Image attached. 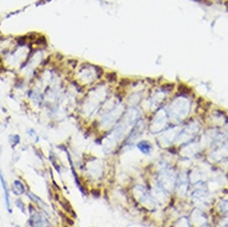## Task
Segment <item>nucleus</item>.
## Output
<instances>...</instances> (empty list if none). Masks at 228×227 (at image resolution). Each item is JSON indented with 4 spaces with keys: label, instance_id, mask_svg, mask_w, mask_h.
<instances>
[{
    "label": "nucleus",
    "instance_id": "2",
    "mask_svg": "<svg viewBox=\"0 0 228 227\" xmlns=\"http://www.w3.org/2000/svg\"><path fill=\"white\" fill-rule=\"evenodd\" d=\"M98 71L99 68H97L96 66L83 63L81 68L76 72V81L81 86H94V83H97L100 78Z\"/></svg>",
    "mask_w": 228,
    "mask_h": 227
},
{
    "label": "nucleus",
    "instance_id": "6",
    "mask_svg": "<svg viewBox=\"0 0 228 227\" xmlns=\"http://www.w3.org/2000/svg\"><path fill=\"white\" fill-rule=\"evenodd\" d=\"M13 191L15 195H22V194H25V191H26L25 184H22L20 180H15L13 182Z\"/></svg>",
    "mask_w": 228,
    "mask_h": 227
},
{
    "label": "nucleus",
    "instance_id": "1",
    "mask_svg": "<svg viewBox=\"0 0 228 227\" xmlns=\"http://www.w3.org/2000/svg\"><path fill=\"white\" fill-rule=\"evenodd\" d=\"M109 93H110L109 87L106 83L94 84V87L83 97V100H82L80 106L81 115H83V117H92L94 114L96 117V114L98 113L99 108L102 107L104 100L110 96Z\"/></svg>",
    "mask_w": 228,
    "mask_h": 227
},
{
    "label": "nucleus",
    "instance_id": "3",
    "mask_svg": "<svg viewBox=\"0 0 228 227\" xmlns=\"http://www.w3.org/2000/svg\"><path fill=\"white\" fill-rule=\"evenodd\" d=\"M167 112L164 108H159L158 110H155V113H152L151 121L149 122V128H150L151 133H161L165 127L167 125Z\"/></svg>",
    "mask_w": 228,
    "mask_h": 227
},
{
    "label": "nucleus",
    "instance_id": "5",
    "mask_svg": "<svg viewBox=\"0 0 228 227\" xmlns=\"http://www.w3.org/2000/svg\"><path fill=\"white\" fill-rule=\"evenodd\" d=\"M0 181H1V186H3V190H4V199H5V205H6V208H7V212H11V206H10V194H9V187L6 185V181L3 176V173L0 170Z\"/></svg>",
    "mask_w": 228,
    "mask_h": 227
},
{
    "label": "nucleus",
    "instance_id": "4",
    "mask_svg": "<svg viewBox=\"0 0 228 227\" xmlns=\"http://www.w3.org/2000/svg\"><path fill=\"white\" fill-rule=\"evenodd\" d=\"M103 161L99 159H91V161H87L86 163V174L88 175L91 179L93 180H98L103 176L104 174V167H103Z\"/></svg>",
    "mask_w": 228,
    "mask_h": 227
},
{
    "label": "nucleus",
    "instance_id": "7",
    "mask_svg": "<svg viewBox=\"0 0 228 227\" xmlns=\"http://www.w3.org/2000/svg\"><path fill=\"white\" fill-rule=\"evenodd\" d=\"M136 147H138V149H139L141 153H144V154H150L151 150H152V145L149 143V141H146V140L139 141V143L136 144Z\"/></svg>",
    "mask_w": 228,
    "mask_h": 227
}]
</instances>
